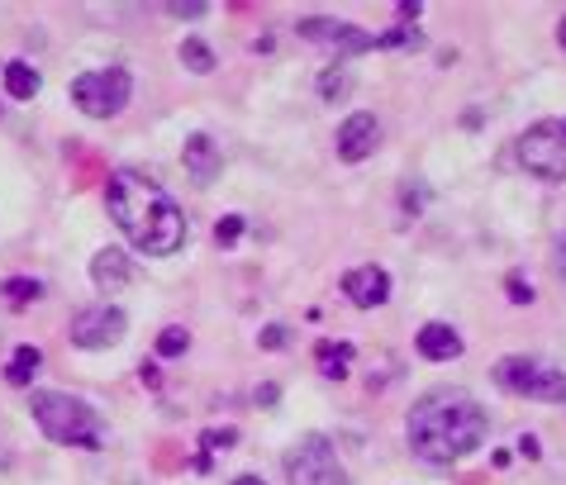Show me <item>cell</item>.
<instances>
[{"mask_svg":"<svg viewBox=\"0 0 566 485\" xmlns=\"http://www.w3.org/2000/svg\"><path fill=\"white\" fill-rule=\"evenodd\" d=\"M105 210H110V219L124 229V238L134 243L138 253L172 257L186 243V214L176 210V200L157 186L153 176L129 172V167L110 172V181H105Z\"/></svg>","mask_w":566,"mask_h":485,"instance_id":"cell-1","label":"cell"},{"mask_svg":"<svg viewBox=\"0 0 566 485\" xmlns=\"http://www.w3.org/2000/svg\"><path fill=\"white\" fill-rule=\"evenodd\" d=\"M405 433H410V447L419 462L452 466L486 443L490 419L486 409L476 405L471 395H462V390H433L424 400H414Z\"/></svg>","mask_w":566,"mask_h":485,"instance_id":"cell-2","label":"cell"},{"mask_svg":"<svg viewBox=\"0 0 566 485\" xmlns=\"http://www.w3.org/2000/svg\"><path fill=\"white\" fill-rule=\"evenodd\" d=\"M29 414L34 424L43 428V438H53L62 447H86V452H100L105 447V419L86 400H72L62 390H34L29 400Z\"/></svg>","mask_w":566,"mask_h":485,"instance_id":"cell-3","label":"cell"},{"mask_svg":"<svg viewBox=\"0 0 566 485\" xmlns=\"http://www.w3.org/2000/svg\"><path fill=\"white\" fill-rule=\"evenodd\" d=\"M134 96V77L124 67H96V72H81L72 81V105L91 119H115L124 115V105Z\"/></svg>","mask_w":566,"mask_h":485,"instance_id":"cell-4","label":"cell"},{"mask_svg":"<svg viewBox=\"0 0 566 485\" xmlns=\"http://www.w3.org/2000/svg\"><path fill=\"white\" fill-rule=\"evenodd\" d=\"M495 381L524 400H543V405H562L566 400V371L547 367L538 357H505L495 367Z\"/></svg>","mask_w":566,"mask_h":485,"instance_id":"cell-5","label":"cell"},{"mask_svg":"<svg viewBox=\"0 0 566 485\" xmlns=\"http://www.w3.org/2000/svg\"><path fill=\"white\" fill-rule=\"evenodd\" d=\"M286 476L291 485H348V471L338 462V452H333L329 438H300V443L286 452Z\"/></svg>","mask_w":566,"mask_h":485,"instance_id":"cell-6","label":"cell"},{"mask_svg":"<svg viewBox=\"0 0 566 485\" xmlns=\"http://www.w3.org/2000/svg\"><path fill=\"white\" fill-rule=\"evenodd\" d=\"M519 162L524 172L543 176V181H566V138L557 119H543L519 134Z\"/></svg>","mask_w":566,"mask_h":485,"instance_id":"cell-7","label":"cell"},{"mask_svg":"<svg viewBox=\"0 0 566 485\" xmlns=\"http://www.w3.org/2000/svg\"><path fill=\"white\" fill-rule=\"evenodd\" d=\"M124 333H129V314L119 310V305H91V310H81L77 319L67 324L72 348H86V352L115 348Z\"/></svg>","mask_w":566,"mask_h":485,"instance_id":"cell-8","label":"cell"},{"mask_svg":"<svg viewBox=\"0 0 566 485\" xmlns=\"http://www.w3.org/2000/svg\"><path fill=\"white\" fill-rule=\"evenodd\" d=\"M376 148H381V119L371 115V110H352L338 124V157L343 162H367Z\"/></svg>","mask_w":566,"mask_h":485,"instance_id":"cell-9","label":"cell"},{"mask_svg":"<svg viewBox=\"0 0 566 485\" xmlns=\"http://www.w3.org/2000/svg\"><path fill=\"white\" fill-rule=\"evenodd\" d=\"M343 295H348V305H357V310H376V305L391 300V276H386V267H376V262L352 267V272H343Z\"/></svg>","mask_w":566,"mask_h":485,"instance_id":"cell-10","label":"cell"},{"mask_svg":"<svg viewBox=\"0 0 566 485\" xmlns=\"http://www.w3.org/2000/svg\"><path fill=\"white\" fill-rule=\"evenodd\" d=\"M181 167L191 172L196 186H215V176L224 172V157H219V143L210 134H191L181 143Z\"/></svg>","mask_w":566,"mask_h":485,"instance_id":"cell-11","label":"cell"},{"mask_svg":"<svg viewBox=\"0 0 566 485\" xmlns=\"http://www.w3.org/2000/svg\"><path fill=\"white\" fill-rule=\"evenodd\" d=\"M414 348H419L424 362H452V357H462V333L452 329V324H443V319H433V324L419 329Z\"/></svg>","mask_w":566,"mask_h":485,"instance_id":"cell-12","label":"cell"},{"mask_svg":"<svg viewBox=\"0 0 566 485\" xmlns=\"http://www.w3.org/2000/svg\"><path fill=\"white\" fill-rule=\"evenodd\" d=\"M129 276H134V267H129V253H124V248H100V253L91 257V281H96L105 295L124 291Z\"/></svg>","mask_w":566,"mask_h":485,"instance_id":"cell-13","label":"cell"},{"mask_svg":"<svg viewBox=\"0 0 566 485\" xmlns=\"http://www.w3.org/2000/svg\"><path fill=\"white\" fill-rule=\"evenodd\" d=\"M0 86H5V96L10 100H34L39 96V86H43V77L29 67V62H5V72H0Z\"/></svg>","mask_w":566,"mask_h":485,"instance_id":"cell-14","label":"cell"},{"mask_svg":"<svg viewBox=\"0 0 566 485\" xmlns=\"http://www.w3.org/2000/svg\"><path fill=\"white\" fill-rule=\"evenodd\" d=\"M314 357H319V376H324V381H343V376H348V362L357 357V352H352V343H333V338H324V343L314 348Z\"/></svg>","mask_w":566,"mask_h":485,"instance_id":"cell-15","label":"cell"},{"mask_svg":"<svg viewBox=\"0 0 566 485\" xmlns=\"http://www.w3.org/2000/svg\"><path fill=\"white\" fill-rule=\"evenodd\" d=\"M39 367H43V352L34 348V343H24V348L10 352V367H5V381H10V386H29V381L39 376Z\"/></svg>","mask_w":566,"mask_h":485,"instance_id":"cell-16","label":"cell"},{"mask_svg":"<svg viewBox=\"0 0 566 485\" xmlns=\"http://www.w3.org/2000/svg\"><path fill=\"white\" fill-rule=\"evenodd\" d=\"M0 295H5V305H15V310H24V305H34V300H43V281H39V276H10V281L0 286Z\"/></svg>","mask_w":566,"mask_h":485,"instance_id":"cell-17","label":"cell"},{"mask_svg":"<svg viewBox=\"0 0 566 485\" xmlns=\"http://www.w3.org/2000/svg\"><path fill=\"white\" fill-rule=\"evenodd\" d=\"M371 48H376V34L357 29V24H343L338 39H333V53H338V58H357V53H371Z\"/></svg>","mask_w":566,"mask_h":485,"instance_id":"cell-18","label":"cell"},{"mask_svg":"<svg viewBox=\"0 0 566 485\" xmlns=\"http://www.w3.org/2000/svg\"><path fill=\"white\" fill-rule=\"evenodd\" d=\"M338 29H343V20H329V15H305V20H295V34L300 39H310V43H329L338 39Z\"/></svg>","mask_w":566,"mask_h":485,"instance_id":"cell-19","label":"cell"},{"mask_svg":"<svg viewBox=\"0 0 566 485\" xmlns=\"http://www.w3.org/2000/svg\"><path fill=\"white\" fill-rule=\"evenodd\" d=\"M176 58H181L186 72H196V77H210V72H215V53H210V43H200V39H186Z\"/></svg>","mask_w":566,"mask_h":485,"instance_id":"cell-20","label":"cell"},{"mask_svg":"<svg viewBox=\"0 0 566 485\" xmlns=\"http://www.w3.org/2000/svg\"><path fill=\"white\" fill-rule=\"evenodd\" d=\"M186 348H191V333L181 329V324H172V329L157 333V357H181Z\"/></svg>","mask_w":566,"mask_h":485,"instance_id":"cell-21","label":"cell"},{"mask_svg":"<svg viewBox=\"0 0 566 485\" xmlns=\"http://www.w3.org/2000/svg\"><path fill=\"white\" fill-rule=\"evenodd\" d=\"M419 43H424V34L414 24H400L391 34H376V48H419Z\"/></svg>","mask_w":566,"mask_h":485,"instance_id":"cell-22","label":"cell"},{"mask_svg":"<svg viewBox=\"0 0 566 485\" xmlns=\"http://www.w3.org/2000/svg\"><path fill=\"white\" fill-rule=\"evenodd\" d=\"M343 91H348V72H343V67H329V72L319 77V96H324V100H338Z\"/></svg>","mask_w":566,"mask_h":485,"instance_id":"cell-23","label":"cell"},{"mask_svg":"<svg viewBox=\"0 0 566 485\" xmlns=\"http://www.w3.org/2000/svg\"><path fill=\"white\" fill-rule=\"evenodd\" d=\"M238 238H243V219H238V214H224L215 224V243L219 248H234Z\"/></svg>","mask_w":566,"mask_h":485,"instance_id":"cell-24","label":"cell"},{"mask_svg":"<svg viewBox=\"0 0 566 485\" xmlns=\"http://www.w3.org/2000/svg\"><path fill=\"white\" fill-rule=\"evenodd\" d=\"M234 443H238L234 428H205V433H200V447H205V452H219V447L229 452Z\"/></svg>","mask_w":566,"mask_h":485,"instance_id":"cell-25","label":"cell"},{"mask_svg":"<svg viewBox=\"0 0 566 485\" xmlns=\"http://www.w3.org/2000/svg\"><path fill=\"white\" fill-rule=\"evenodd\" d=\"M167 15H176V20H200L205 15V0H167Z\"/></svg>","mask_w":566,"mask_h":485,"instance_id":"cell-26","label":"cell"},{"mask_svg":"<svg viewBox=\"0 0 566 485\" xmlns=\"http://www.w3.org/2000/svg\"><path fill=\"white\" fill-rule=\"evenodd\" d=\"M505 295L514 300V305H533V286H528L524 276H509V281H505Z\"/></svg>","mask_w":566,"mask_h":485,"instance_id":"cell-27","label":"cell"},{"mask_svg":"<svg viewBox=\"0 0 566 485\" xmlns=\"http://www.w3.org/2000/svg\"><path fill=\"white\" fill-rule=\"evenodd\" d=\"M286 338H291V329H286V324H272V329L257 333V343H262V348H286Z\"/></svg>","mask_w":566,"mask_h":485,"instance_id":"cell-28","label":"cell"},{"mask_svg":"<svg viewBox=\"0 0 566 485\" xmlns=\"http://www.w3.org/2000/svg\"><path fill=\"white\" fill-rule=\"evenodd\" d=\"M419 10H424L419 0H400V5H395V15H400V24H414V20H419Z\"/></svg>","mask_w":566,"mask_h":485,"instance_id":"cell-29","label":"cell"},{"mask_svg":"<svg viewBox=\"0 0 566 485\" xmlns=\"http://www.w3.org/2000/svg\"><path fill=\"white\" fill-rule=\"evenodd\" d=\"M138 376H143V386H162V371H157V362H143V367H138Z\"/></svg>","mask_w":566,"mask_h":485,"instance_id":"cell-30","label":"cell"},{"mask_svg":"<svg viewBox=\"0 0 566 485\" xmlns=\"http://www.w3.org/2000/svg\"><path fill=\"white\" fill-rule=\"evenodd\" d=\"M276 395H281V386H272V381H267V386H257V405L272 409V405H276Z\"/></svg>","mask_w":566,"mask_h":485,"instance_id":"cell-31","label":"cell"},{"mask_svg":"<svg viewBox=\"0 0 566 485\" xmlns=\"http://www.w3.org/2000/svg\"><path fill=\"white\" fill-rule=\"evenodd\" d=\"M419 205H424V186H419V191L405 186V214H419Z\"/></svg>","mask_w":566,"mask_h":485,"instance_id":"cell-32","label":"cell"},{"mask_svg":"<svg viewBox=\"0 0 566 485\" xmlns=\"http://www.w3.org/2000/svg\"><path fill=\"white\" fill-rule=\"evenodd\" d=\"M552 267H557V276H566V233L557 238V248H552Z\"/></svg>","mask_w":566,"mask_h":485,"instance_id":"cell-33","label":"cell"},{"mask_svg":"<svg viewBox=\"0 0 566 485\" xmlns=\"http://www.w3.org/2000/svg\"><path fill=\"white\" fill-rule=\"evenodd\" d=\"M519 452H524L528 462H533V457H538L543 447H538V438H533V433H524V438H519Z\"/></svg>","mask_w":566,"mask_h":485,"instance_id":"cell-34","label":"cell"},{"mask_svg":"<svg viewBox=\"0 0 566 485\" xmlns=\"http://www.w3.org/2000/svg\"><path fill=\"white\" fill-rule=\"evenodd\" d=\"M229 485H267V481H262V476H234Z\"/></svg>","mask_w":566,"mask_h":485,"instance_id":"cell-35","label":"cell"},{"mask_svg":"<svg viewBox=\"0 0 566 485\" xmlns=\"http://www.w3.org/2000/svg\"><path fill=\"white\" fill-rule=\"evenodd\" d=\"M557 43L566 48V15H562V24H557Z\"/></svg>","mask_w":566,"mask_h":485,"instance_id":"cell-36","label":"cell"},{"mask_svg":"<svg viewBox=\"0 0 566 485\" xmlns=\"http://www.w3.org/2000/svg\"><path fill=\"white\" fill-rule=\"evenodd\" d=\"M557 124H562V138H566V119H557Z\"/></svg>","mask_w":566,"mask_h":485,"instance_id":"cell-37","label":"cell"}]
</instances>
